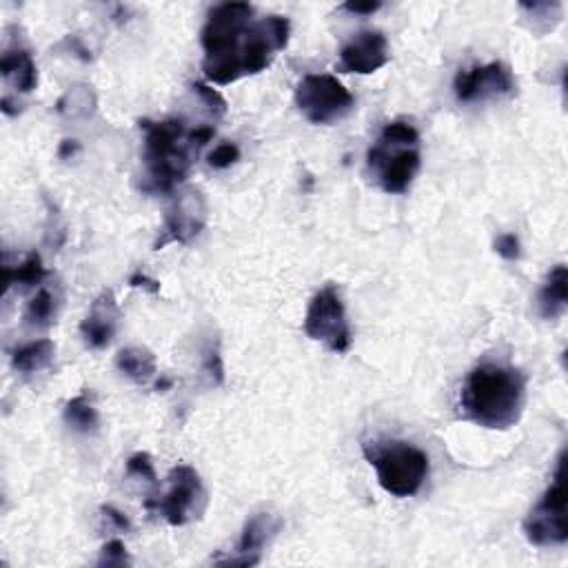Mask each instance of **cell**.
<instances>
[{
	"mask_svg": "<svg viewBox=\"0 0 568 568\" xmlns=\"http://www.w3.org/2000/svg\"><path fill=\"white\" fill-rule=\"evenodd\" d=\"M249 3L213 7L200 43L205 49L202 71L216 85H231L245 76L265 71L289 43L291 23L284 16L253 18Z\"/></svg>",
	"mask_w": 568,
	"mask_h": 568,
	"instance_id": "1",
	"label": "cell"
},
{
	"mask_svg": "<svg viewBox=\"0 0 568 568\" xmlns=\"http://www.w3.org/2000/svg\"><path fill=\"white\" fill-rule=\"evenodd\" d=\"M140 129L145 131V174L140 185L145 194H171L187 180L200 149L216 136V127L198 125L189 129L182 118L160 123L140 120Z\"/></svg>",
	"mask_w": 568,
	"mask_h": 568,
	"instance_id": "2",
	"label": "cell"
},
{
	"mask_svg": "<svg viewBox=\"0 0 568 568\" xmlns=\"http://www.w3.org/2000/svg\"><path fill=\"white\" fill-rule=\"evenodd\" d=\"M526 378L520 369L486 362L466 375L460 409L466 420L484 429H511L522 418Z\"/></svg>",
	"mask_w": 568,
	"mask_h": 568,
	"instance_id": "3",
	"label": "cell"
},
{
	"mask_svg": "<svg viewBox=\"0 0 568 568\" xmlns=\"http://www.w3.org/2000/svg\"><path fill=\"white\" fill-rule=\"evenodd\" d=\"M422 165L420 134L407 120H393L382 129L367 154V169L387 194H404Z\"/></svg>",
	"mask_w": 568,
	"mask_h": 568,
	"instance_id": "4",
	"label": "cell"
},
{
	"mask_svg": "<svg viewBox=\"0 0 568 568\" xmlns=\"http://www.w3.org/2000/svg\"><path fill=\"white\" fill-rule=\"evenodd\" d=\"M364 458L378 473V482L384 491L395 497H411L422 489L429 478V455L418 446L402 440L367 442L362 446Z\"/></svg>",
	"mask_w": 568,
	"mask_h": 568,
	"instance_id": "5",
	"label": "cell"
},
{
	"mask_svg": "<svg viewBox=\"0 0 568 568\" xmlns=\"http://www.w3.org/2000/svg\"><path fill=\"white\" fill-rule=\"evenodd\" d=\"M296 105L309 123L331 125L351 114L355 98L336 76L309 74L298 83Z\"/></svg>",
	"mask_w": 568,
	"mask_h": 568,
	"instance_id": "6",
	"label": "cell"
},
{
	"mask_svg": "<svg viewBox=\"0 0 568 568\" xmlns=\"http://www.w3.org/2000/svg\"><path fill=\"white\" fill-rule=\"evenodd\" d=\"M564 455L566 453H562L560 460H557L553 484L524 520V533L535 546H562L568 540Z\"/></svg>",
	"mask_w": 568,
	"mask_h": 568,
	"instance_id": "7",
	"label": "cell"
},
{
	"mask_svg": "<svg viewBox=\"0 0 568 568\" xmlns=\"http://www.w3.org/2000/svg\"><path fill=\"white\" fill-rule=\"evenodd\" d=\"M209 506V493L196 469L187 464L169 473V491L158 502L147 500V509H156L171 526H185L200 520Z\"/></svg>",
	"mask_w": 568,
	"mask_h": 568,
	"instance_id": "8",
	"label": "cell"
},
{
	"mask_svg": "<svg viewBox=\"0 0 568 568\" xmlns=\"http://www.w3.org/2000/svg\"><path fill=\"white\" fill-rule=\"evenodd\" d=\"M304 333L311 340L327 344L333 353H347L351 349L347 309H344L336 284H327L313 296L307 316H304Z\"/></svg>",
	"mask_w": 568,
	"mask_h": 568,
	"instance_id": "9",
	"label": "cell"
},
{
	"mask_svg": "<svg viewBox=\"0 0 568 568\" xmlns=\"http://www.w3.org/2000/svg\"><path fill=\"white\" fill-rule=\"evenodd\" d=\"M207 200L196 189L182 191L171 202L165 216V225L160 229L154 249L160 251L167 245H187L207 225Z\"/></svg>",
	"mask_w": 568,
	"mask_h": 568,
	"instance_id": "10",
	"label": "cell"
},
{
	"mask_svg": "<svg viewBox=\"0 0 568 568\" xmlns=\"http://www.w3.org/2000/svg\"><path fill=\"white\" fill-rule=\"evenodd\" d=\"M455 98L460 103H478V100L513 96L515 80L511 69L504 63H489L482 67L464 69L455 76Z\"/></svg>",
	"mask_w": 568,
	"mask_h": 568,
	"instance_id": "11",
	"label": "cell"
},
{
	"mask_svg": "<svg viewBox=\"0 0 568 568\" xmlns=\"http://www.w3.org/2000/svg\"><path fill=\"white\" fill-rule=\"evenodd\" d=\"M389 63L387 36L378 29H364L340 49V71L344 74H373Z\"/></svg>",
	"mask_w": 568,
	"mask_h": 568,
	"instance_id": "12",
	"label": "cell"
},
{
	"mask_svg": "<svg viewBox=\"0 0 568 568\" xmlns=\"http://www.w3.org/2000/svg\"><path fill=\"white\" fill-rule=\"evenodd\" d=\"M282 522L273 513H256L245 524V531L240 535V542L236 546V555L229 560H218V564L229 566H256L260 562L262 549L276 537Z\"/></svg>",
	"mask_w": 568,
	"mask_h": 568,
	"instance_id": "13",
	"label": "cell"
},
{
	"mask_svg": "<svg viewBox=\"0 0 568 568\" xmlns=\"http://www.w3.org/2000/svg\"><path fill=\"white\" fill-rule=\"evenodd\" d=\"M120 324V307L111 291H103L91 304L87 318L80 324V336L91 349H105L114 340Z\"/></svg>",
	"mask_w": 568,
	"mask_h": 568,
	"instance_id": "14",
	"label": "cell"
},
{
	"mask_svg": "<svg viewBox=\"0 0 568 568\" xmlns=\"http://www.w3.org/2000/svg\"><path fill=\"white\" fill-rule=\"evenodd\" d=\"M0 76L20 94H32L38 85L36 63L25 47L5 49L3 60H0Z\"/></svg>",
	"mask_w": 568,
	"mask_h": 568,
	"instance_id": "15",
	"label": "cell"
},
{
	"mask_svg": "<svg viewBox=\"0 0 568 568\" xmlns=\"http://www.w3.org/2000/svg\"><path fill=\"white\" fill-rule=\"evenodd\" d=\"M568 304V271L564 265L551 269L544 287L537 293V307L544 320H557L564 316Z\"/></svg>",
	"mask_w": 568,
	"mask_h": 568,
	"instance_id": "16",
	"label": "cell"
},
{
	"mask_svg": "<svg viewBox=\"0 0 568 568\" xmlns=\"http://www.w3.org/2000/svg\"><path fill=\"white\" fill-rule=\"evenodd\" d=\"M116 367L136 384H149L158 371L156 355L145 347H127L120 351L116 355Z\"/></svg>",
	"mask_w": 568,
	"mask_h": 568,
	"instance_id": "17",
	"label": "cell"
},
{
	"mask_svg": "<svg viewBox=\"0 0 568 568\" xmlns=\"http://www.w3.org/2000/svg\"><path fill=\"white\" fill-rule=\"evenodd\" d=\"M56 347L52 340H34L18 347L12 355V367L18 373H36L47 369L54 360Z\"/></svg>",
	"mask_w": 568,
	"mask_h": 568,
	"instance_id": "18",
	"label": "cell"
},
{
	"mask_svg": "<svg viewBox=\"0 0 568 568\" xmlns=\"http://www.w3.org/2000/svg\"><path fill=\"white\" fill-rule=\"evenodd\" d=\"M47 278V271L43 267V260H40L38 253H29V256L20 262L16 269L5 267V284L9 287H20V289H32L40 287L43 280Z\"/></svg>",
	"mask_w": 568,
	"mask_h": 568,
	"instance_id": "19",
	"label": "cell"
},
{
	"mask_svg": "<svg viewBox=\"0 0 568 568\" xmlns=\"http://www.w3.org/2000/svg\"><path fill=\"white\" fill-rule=\"evenodd\" d=\"M65 422L78 433H96L100 426V415L94 404H91L87 393L76 395L74 400L67 402L65 407Z\"/></svg>",
	"mask_w": 568,
	"mask_h": 568,
	"instance_id": "20",
	"label": "cell"
},
{
	"mask_svg": "<svg viewBox=\"0 0 568 568\" xmlns=\"http://www.w3.org/2000/svg\"><path fill=\"white\" fill-rule=\"evenodd\" d=\"M58 296L56 291H52L49 287H40V291L34 296V300L27 304L25 309V324L27 327H36L43 329L49 327L54 322L56 313H58Z\"/></svg>",
	"mask_w": 568,
	"mask_h": 568,
	"instance_id": "21",
	"label": "cell"
},
{
	"mask_svg": "<svg viewBox=\"0 0 568 568\" xmlns=\"http://www.w3.org/2000/svg\"><path fill=\"white\" fill-rule=\"evenodd\" d=\"M191 91H194V96H198L200 103L205 105V109L209 111V116L213 120H218V118H222V116L227 114L225 98H222L216 89H211L205 83H196V85H191Z\"/></svg>",
	"mask_w": 568,
	"mask_h": 568,
	"instance_id": "22",
	"label": "cell"
},
{
	"mask_svg": "<svg viewBox=\"0 0 568 568\" xmlns=\"http://www.w3.org/2000/svg\"><path fill=\"white\" fill-rule=\"evenodd\" d=\"M127 475H131V478L145 480V482H149L151 486L158 484L156 471H154V462H151V458H149L147 453L131 455L129 462H127Z\"/></svg>",
	"mask_w": 568,
	"mask_h": 568,
	"instance_id": "23",
	"label": "cell"
},
{
	"mask_svg": "<svg viewBox=\"0 0 568 568\" xmlns=\"http://www.w3.org/2000/svg\"><path fill=\"white\" fill-rule=\"evenodd\" d=\"M207 160L213 169H229L240 160V149L236 142H220V145L211 151Z\"/></svg>",
	"mask_w": 568,
	"mask_h": 568,
	"instance_id": "24",
	"label": "cell"
},
{
	"mask_svg": "<svg viewBox=\"0 0 568 568\" xmlns=\"http://www.w3.org/2000/svg\"><path fill=\"white\" fill-rule=\"evenodd\" d=\"M129 564H131V560H129L123 542L111 540L103 546V553H100L98 566H129Z\"/></svg>",
	"mask_w": 568,
	"mask_h": 568,
	"instance_id": "25",
	"label": "cell"
},
{
	"mask_svg": "<svg viewBox=\"0 0 568 568\" xmlns=\"http://www.w3.org/2000/svg\"><path fill=\"white\" fill-rule=\"evenodd\" d=\"M495 251L500 253L504 260H517L522 256L520 238H517L515 233H504V236L495 240Z\"/></svg>",
	"mask_w": 568,
	"mask_h": 568,
	"instance_id": "26",
	"label": "cell"
},
{
	"mask_svg": "<svg viewBox=\"0 0 568 568\" xmlns=\"http://www.w3.org/2000/svg\"><path fill=\"white\" fill-rule=\"evenodd\" d=\"M202 367H205V371L209 373V378L216 384L225 382V364H222L218 349H207L205 351V362H202Z\"/></svg>",
	"mask_w": 568,
	"mask_h": 568,
	"instance_id": "27",
	"label": "cell"
},
{
	"mask_svg": "<svg viewBox=\"0 0 568 568\" xmlns=\"http://www.w3.org/2000/svg\"><path fill=\"white\" fill-rule=\"evenodd\" d=\"M100 513H103V517L105 520L114 526V529H118V531H123V533H127L129 529H131V524H129V520L127 517L120 513V511H116L114 506H103V509H100Z\"/></svg>",
	"mask_w": 568,
	"mask_h": 568,
	"instance_id": "28",
	"label": "cell"
},
{
	"mask_svg": "<svg viewBox=\"0 0 568 568\" xmlns=\"http://www.w3.org/2000/svg\"><path fill=\"white\" fill-rule=\"evenodd\" d=\"M129 287L134 289H145L149 293H160V282L158 280H151L149 276H145L142 271H136L134 276L129 278Z\"/></svg>",
	"mask_w": 568,
	"mask_h": 568,
	"instance_id": "29",
	"label": "cell"
},
{
	"mask_svg": "<svg viewBox=\"0 0 568 568\" xmlns=\"http://www.w3.org/2000/svg\"><path fill=\"white\" fill-rule=\"evenodd\" d=\"M380 7H382V3H347V5H344V9H347V12L360 14V16L375 14Z\"/></svg>",
	"mask_w": 568,
	"mask_h": 568,
	"instance_id": "30",
	"label": "cell"
},
{
	"mask_svg": "<svg viewBox=\"0 0 568 568\" xmlns=\"http://www.w3.org/2000/svg\"><path fill=\"white\" fill-rule=\"evenodd\" d=\"M76 151H78V142H76V140H65L63 145H60L58 156H60V158H69V156H74Z\"/></svg>",
	"mask_w": 568,
	"mask_h": 568,
	"instance_id": "31",
	"label": "cell"
},
{
	"mask_svg": "<svg viewBox=\"0 0 568 568\" xmlns=\"http://www.w3.org/2000/svg\"><path fill=\"white\" fill-rule=\"evenodd\" d=\"M169 387H171V380H169V378H162V380H158V384H156L158 391H167Z\"/></svg>",
	"mask_w": 568,
	"mask_h": 568,
	"instance_id": "32",
	"label": "cell"
}]
</instances>
